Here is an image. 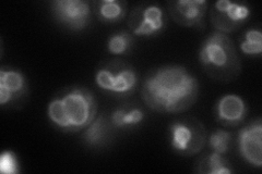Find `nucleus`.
<instances>
[{
  "label": "nucleus",
  "mask_w": 262,
  "mask_h": 174,
  "mask_svg": "<svg viewBox=\"0 0 262 174\" xmlns=\"http://www.w3.org/2000/svg\"><path fill=\"white\" fill-rule=\"evenodd\" d=\"M199 82L182 65H164L145 77L141 95L153 111L179 113L189 109L198 99Z\"/></svg>",
  "instance_id": "obj_1"
},
{
  "label": "nucleus",
  "mask_w": 262,
  "mask_h": 174,
  "mask_svg": "<svg viewBox=\"0 0 262 174\" xmlns=\"http://www.w3.org/2000/svg\"><path fill=\"white\" fill-rule=\"evenodd\" d=\"M97 104L89 89L75 86L55 96L47 108L54 126L64 132L84 130L96 118Z\"/></svg>",
  "instance_id": "obj_2"
},
{
  "label": "nucleus",
  "mask_w": 262,
  "mask_h": 174,
  "mask_svg": "<svg viewBox=\"0 0 262 174\" xmlns=\"http://www.w3.org/2000/svg\"><path fill=\"white\" fill-rule=\"evenodd\" d=\"M199 60L207 76L219 82L234 81L242 71V62L234 41L220 32L212 33L204 39Z\"/></svg>",
  "instance_id": "obj_3"
},
{
  "label": "nucleus",
  "mask_w": 262,
  "mask_h": 174,
  "mask_svg": "<svg viewBox=\"0 0 262 174\" xmlns=\"http://www.w3.org/2000/svg\"><path fill=\"white\" fill-rule=\"evenodd\" d=\"M95 82L105 92L126 97L137 88L138 76L133 65L116 59L104 63L97 70Z\"/></svg>",
  "instance_id": "obj_4"
},
{
  "label": "nucleus",
  "mask_w": 262,
  "mask_h": 174,
  "mask_svg": "<svg viewBox=\"0 0 262 174\" xmlns=\"http://www.w3.org/2000/svg\"><path fill=\"white\" fill-rule=\"evenodd\" d=\"M170 146L184 156H192L202 151L208 142V132L203 123L194 118L174 121L169 126Z\"/></svg>",
  "instance_id": "obj_5"
},
{
  "label": "nucleus",
  "mask_w": 262,
  "mask_h": 174,
  "mask_svg": "<svg viewBox=\"0 0 262 174\" xmlns=\"http://www.w3.org/2000/svg\"><path fill=\"white\" fill-rule=\"evenodd\" d=\"M250 9L243 3L219 0L211 7L210 20L216 32L228 34L239 29L248 20Z\"/></svg>",
  "instance_id": "obj_6"
},
{
  "label": "nucleus",
  "mask_w": 262,
  "mask_h": 174,
  "mask_svg": "<svg viewBox=\"0 0 262 174\" xmlns=\"http://www.w3.org/2000/svg\"><path fill=\"white\" fill-rule=\"evenodd\" d=\"M164 26V12L157 4L138 5L128 16V27L131 33L137 36H154L162 32Z\"/></svg>",
  "instance_id": "obj_7"
},
{
  "label": "nucleus",
  "mask_w": 262,
  "mask_h": 174,
  "mask_svg": "<svg viewBox=\"0 0 262 174\" xmlns=\"http://www.w3.org/2000/svg\"><path fill=\"white\" fill-rule=\"evenodd\" d=\"M52 10L57 21L73 31H82L91 20L92 9L83 0H55Z\"/></svg>",
  "instance_id": "obj_8"
},
{
  "label": "nucleus",
  "mask_w": 262,
  "mask_h": 174,
  "mask_svg": "<svg viewBox=\"0 0 262 174\" xmlns=\"http://www.w3.org/2000/svg\"><path fill=\"white\" fill-rule=\"evenodd\" d=\"M209 4L206 0H173L167 3V10L178 26L203 29Z\"/></svg>",
  "instance_id": "obj_9"
},
{
  "label": "nucleus",
  "mask_w": 262,
  "mask_h": 174,
  "mask_svg": "<svg viewBox=\"0 0 262 174\" xmlns=\"http://www.w3.org/2000/svg\"><path fill=\"white\" fill-rule=\"evenodd\" d=\"M238 148L243 159L252 167H262V122L251 121L238 133Z\"/></svg>",
  "instance_id": "obj_10"
},
{
  "label": "nucleus",
  "mask_w": 262,
  "mask_h": 174,
  "mask_svg": "<svg viewBox=\"0 0 262 174\" xmlns=\"http://www.w3.org/2000/svg\"><path fill=\"white\" fill-rule=\"evenodd\" d=\"M28 84L26 77L18 71L10 68L0 70V104H15L27 96Z\"/></svg>",
  "instance_id": "obj_11"
},
{
  "label": "nucleus",
  "mask_w": 262,
  "mask_h": 174,
  "mask_svg": "<svg viewBox=\"0 0 262 174\" xmlns=\"http://www.w3.org/2000/svg\"><path fill=\"white\" fill-rule=\"evenodd\" d=\"M215 118L225 127H236L247 115V105L244 99L235 94H227L221 97L215 105Z\"/></svg>",
  "instance_id": "obj_12"
},
{
  "label": "nucleus",
  "mask_w": 262,
  "mask_h": 174,
  "mask_svg": "<svg viewBox=\"0 0 262 174\" xmlns=\"http://www.w3.org/2000/svg\"><path fill=\"white\" fill-rule=\"evenodd\" d=\"M111 120L104 114L98 115L88 128L84 129L83 142L90 147H101L106 145L111 136Z\"/></svg>",
  "instance_id": "obj_13"
},
{
  "label": "nucleus",
  "mask_w": 262,
  "mask_h": 174,
  "mask_svg": "<svg viewBox=\"0 0 262 174\" xmlns=\"http://www.w3.org/2000/svg\"><path fill=\"white\" fill-rule=\"evenodd\" d=\"M93 10L100 21L116 23L126 16L128 4L121 0H100L93 3Z\"/></svg>",
  "instance_id": "obj_14"
},
{
  "label": "nucleus",
  "mask_w": 262,
  "mask_h": 174,
  "mask_svg": "<svg viewBox=\"0 0 262 174\" xmlns=\"http://www.w3.org/2000/svg\"><path fill=\"white\" fill-rule=\"evenodd\" d=\"M144 119V112L138 107L124 106L115 109L111 115L112 126L117 129H129L140 124Z\"/></svg>",
  "instance_id": "obj_15"
},
{
  "label": "nucleus",
  "mask_w": 262,
  "mask_h": 174,
  "mask_svg": "<svg viewBox=\"0 0 262 174\" xmlns=\"http://www.w3.org/2000/svg\"><path fill=\"white\" fill-rule=\"evenodd\" d=\"M195 172L201 174H231L233 171L223 155L212 152L202 156L198 160Z\"/></svg>",
  "instance_id": "obj_16"
},
{
  "label": "nucleus",
  "mask_w": 262,
  "mask_h": 174,
  "mask_svg": "<svg viewBox=\"0 0 262 174\" xmlns=\"http://www.w3.org/2000/svg\"><path fill=\"white\" fill-rule=\"evenodd\" d=\"M134 37L131 33L121 31L111 35L107 40V51L112 55H127L134 46Z\"/></svg>",
  "instance_id": "obj_17"
},
{
  "label": "nucleus",
  "mask_w": 262,
  "mask_h": 174,
  "mask_svg": "<svg viewBox=\"0 0 262 174\" xmlns=\"http://www.w3.org/2000/svg\"><path fill=\"white\" fill-rule=\"evenodd\" d=\"M243 54L256 57L262 54V33L260 29H250L246 31L239 43Z\"/></svg>",
  "instance_id": "obj_18"
},
{
  "label": "nucleus",
  "mask_w": 262,
  "mask_h": 174,
  "mask_svg": "<svg viewBox=\"0 0 262 174\" xmlns=\"http://www.w3.org/2000/svg\"><path fill=\"white\" fill-rule=\"evenodd\" d=\"M208 143L212 152L224 155L228 152L229 147H231L232 135L224 130H216L208 138Z\"/></svg>",
  "instance_id": "obj_19"
},
{
  "label": "nucleus",
  "mask_w": 262,
  "mask_h": 174,
  "mask_svg": "<svg viewBox=\"0 0 262 174\" xmlns=\"http://www.w3.org/2000/svg\"><path fill=\"white\" fill-rule=\"evenodd\" d=\"M0 170L4 173H18L19 172V162L18 158L12 152H5L0 158Z\"/></svg>",
  "instance_id": "obj_20"
}]
</instances>
